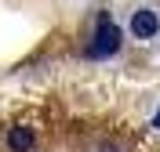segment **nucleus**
Wrapping results in <instances>:
<instances>
[{"label":"nucleus","mask_w":160,"mask_h":152,"mask_svg":"<svg viewBox=\"0 0 160 152\" xmlns=\"http://www.w3.org/2000/svg\"><path fill=\"white\" fill-rule=\"evenodd\" d=\"M120 40H124V36H120V25L102 11L98 22H95V40H91L88 51L95 54V58H109V54H117V51H120Z\"/></svg>","instance_id":"nucleus-1"},{"label":"nucleus","mask_w":160,"mask_h":152,"mask_svg":"<svg viewBox=\"0 0 160 152\" xmlns=\"http://www.w3.org/2000/svg\"><path fill=\"white\" fill-rule=\"evenodd\" d=\"M157 29H160V18L153 15L149 7H138L135 15H131V33H135L138 40H149V36H157Z\"/></svg>","instance_id":"nucleus-2"},{"label":"nucleus","mask_w":160,"mask_h":152,"mask_svg":"<svg viewBox=\"0 0 160 152\" xmlns=\"http://www.w3.org/2000/svg\"><path fill=\"white\" fill-rule=\"evenodd\" d=\"M8 149L11 152H29L33 149V131L29 127H11L8 131Z\"/></svg>","instance_id":"nucleus-3"},{"label":"nucleus","mask_w":160,"mask_h":152,"mask_svg":"<svg viewBox=\"0 0 160 152\" xmlns=\"http://www.w3.org/2000/svg\"><path fill=\"white\" fill-rule=\"evenodd\" d=\"M153 127H157V131H160V109H157V116H153Z\"/></svg>","instance_id":"nucleus-4"}]
</instances>
